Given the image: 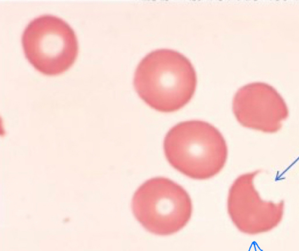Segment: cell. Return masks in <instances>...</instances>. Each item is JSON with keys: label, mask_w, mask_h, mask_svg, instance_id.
<instances>
[{"label": "cell", "mask_w": 299, "mask_h": 251, "mask_svg": "<svg viewBox=\"0 0 299 251\" xmlns=\"http://www.w3.org/2000/svg\"><path fill=\"white\" fill-rule=\"evenodd\" d=\"M131 207L137 221L156 235L173 234L187 222L191 208L190 197L180 185L164 177L152 178L143 182L133 195Z\"/></svg>", "instance_id": "277c9868"}, {"label": "cell", "mask_w": 299, "mask_h": 251, "mask_svg": "<svg viewBox=\"0 0 299 251\" xmlns=\"http://www.w3.org/2000/svg\"><path fill=\"white\" fill-rule=\"evenodd\" d=\"M235 116L248 112L286 113V104L280 95L272 86L264 82L249 83L240 88L232 102Z\"/></svg>", "instance_id": "5b68a950"}, {"label": "cell", "mask_w": 299, "mask_h": 251, "mask_svg": "<svg viewBox=\"0 0 299 251\" xmlns=\"http://www.w3.org/2000/svg\"><path fill=\"white\" fill-rule=\"evenodd\" d=\"M21 42L26 59L40 73L61 74L70 68L78 53L73 29L62 19L45 14L31 21L22 33Z\"/></svg>", "instance_id": "3957f363"}, {"label": "cell", "mask_w": 299, "mask_h": 251, "mask_svg": "<svg viewBox=\"0 0 299 251\" xmlns=\"http://www.w3.org/2000/svg\"><path fill=\"white\" fill-rule=\"evenodd\" d=\"M197 78L190 61L171 49L153 50L138 65L133 84L147 105L161 112L176 111L187 104L195 93Z\"/></svg>", "instance_id": "6da1fadb"}, {"label": "cell", "mask_w": 299, "mask_h": 251, "mask_svg": "<svg viewBox=\"0 0 299 251\" xmlns=\"http://www.w3.org/2000/svg\"><path fill=\"white\" fill-rule=\"evenodd\" d=\"M166 159L175 169L190 178L212 177L222 169L227 148L220 132L199 120L179 122L166 134L163 141Z\"/></svg>", "instance_id": "7a4b0ae2"}]
</instances>
